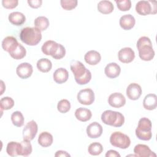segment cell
<instances>
[{
	"instance_id": "1",
	"label": "cell",
	"mask_w": 157,
	"mask_h": 157,
	"mask_svg": "<svg viewBox=\"0 0 157 157\" xmlns=\"http://www.w3.org/2000/svg\"><path fill=\"white\" fill-rule=\"evenodd\" d=\"M70 67L74 75L75 80L78 85H85L91 80V73L82 62L73 60L71 63Z\"/></svg>"
},
{
	"instance_id": "2",
	"label": "cell",
	"mask_w": 157,
	"mask_h": 157,
	"mask_svg": "<svg viewBox=\"0 0 157 157\" xmlns=\"http://www.w3.org/2000/svg\"><path fill=\"white\" fill-rule=\"evenodd\" d=\"M136 46L139 51V56L142 60L148 61L153 59L155 53L149 37H140L137 42Z\"/></svg>"
},
{
	"instance_id": "3",
	"label": "cell",
	"mask_w": 157,
	"mask_h": 157,
	"mask_svg": "<svg viewBox=\"0 0 157 157\" xmlns=\"http://www.w3.org/2000/svg\"><path fill=\"white\" fill-rule=\"evenodd\" d=\"M20 39L28 45H36L42 39L41 31L36 27L23 28L20 31Z\"/></svg>"
},
{
	"instance_id": "4",
	"label": "cell",
	"mask_w": 157,
	"mask_h": 157,
	"mask_svg": "<svg viewBox=\"0 0 157 157\" xmlns=\"http://www.w3.org/2000/svg\"><path fill=\"white\" fill-rule=\"evenodd\" d=\"M101 120L107 125L118 128L121 127L124 124V117L123 115L119 112L107 110L102 113Z\"/></svg>"
},
{
	"instance_id": "5",
	"label": "cell",
	"mask_w": 157,
	"mask_h": 157,
	"mask_svg": "<svg viewBox=\"0 0 157 157\" xmlns=\"http://www.w3.org/2000/svg\"><path fill=\"white\" fill-rule=\"evenodd\" d=\"M152 124L150 120L146 117L141 118L139 122L135 132L137 137L142 140H149L152 137Z\"/></svg>"
},
{
	"instance_id": "6",
	"label": "cell",
	"mask_w": 157,
	"mask_h": 157,
	"mask_svg": "<svg viewBox=\"0 0 157 157\" xmlns=\"http://www.w3.org/2000/svg\"><path fill=\"white\" fill-rule=\"evenodd\" d=\"M110 142L112 145L115 147L121 149H126L131 144V140L126 134L120 131H115L111 134Z\"/></svg>"
},
{
	"instance_id": "7",
	"label": "cell",
	"mask_w": 157,
	"mask_h": 157,
	"mask_svg": "<svg viewBox=\"0 0 157 157\" xmlns=\"http://www.w3.org/2000/svg\"><path fill=\"white\" fill-rule=\"evenodd\" d=\"M156 9V2L155 1H139L136 5V12L143 16L155 14Z\"/></svg>"
},
{
	"instance_id": "8",
	"label": "cell",
	"mask_w": 157,
	"mask_h": 157,
	"mask_svg": "<svg viewBox=\"0 0 157 157\" xmlns=\"http://www.w3.org/2000/svg\"><path fill=\"white\" fill-rule=\"evenodd\" d=\"M77 98L81 104L89 105L94 101V93L91 88H85L79 91Z\"/></svg>"
},
{
	"instance_id": "9",
	"label": "cell",
	"mask_w": 157,
	"mask_h": 157,
	"mask_svg": "<svg viewBox=\"0 0 157 157\" xmlns=\"http://www.w3.org/2000/svg\"><path fill=\"white\" fill-rule=\"evenodd\" d=\"M38 131V126L34 120L28 121L23 129V137L24 140H32L36 137Z\"/></svg>"
},
{
	"instance_id": "10",
	"label": "cell",
	"mask_w": 157,
	"mask_h": 157,
	"mask_svg": "<svg viewBox=\"0 0 157 157\" xmlns=\"http://www.w3.org/2000/svg\"><path fill=\"white\" fill-rule=\"evenodd\" d=\"M33 72V68L31 64L28 63H22L20 64L16 69L17 75L22 79H26L31 76Z\"/></svg>"
},
{
	"instance_id": "11",
	"label": "cell",
	"mask_w": 157,
	"mask_h": 157,
	"mask_svg": "<svg viewBox=\"0 0 157 157\" xmlns=\"http://www.w3.org/2000/svg\"><path fill=\"white\" fill-rule=\"evenodd\" d=\"M118 58L123 63H129L135 58V53L130 47H124L120 49L118 53Z\"/></svg>"
},
{
	"instance_id": "12",
	"label": "cell",
	"mask_w": 157,
	"mask_h": 157,
	"mask_svg": "<svg viewBox=\"0 0 157 157\" xmlns=\"http://www.w3.org/2000/svg\"><path fill=\"white\" fill-rule=\"evenodd\" d=\"M108 103L113 107L120 108L126 104V98L120 93H113L109 96Z\"/></svg>"
},
{
	"instance_id": "13",
	"label": "cell",
	"mask_w": 157,
	"mask_h": 157,
	"mask_svg": "<svg viewBox=\"0 0 157 157\" xmlns=\"http://www.w3.org/2000/svg\"><path fill=\"white\" fill-rule=\"evenodd\" d=\"M126 95L128 98L132 101L137 100L142 94V88L141 86L136 83H130L126 88Z\"/></svg>"
},
{
	"instance_id": "14",
	"label": "cell",
	"mask_w": 157,
	"mask_h": 157,
	"mask_svg": "<svg viewBox=\"0 0 157 157\" xmlns=\"http://www.w3.org/2000/svg\"><path fill=\"white\" fill-rule=\"evenodd\" d=\"M87 136L91 139H96L99 137L103 131L102 126L101 124L96 121L90 123L86 128Z\"/></svg>"
},
{
	"instance_id": "15",
	"label": "cell",
	"mask_w": 157,
	"mask_h": 157,
	"mask_svg": "<svg viewBox=\"0 0 157 157\" xmlns=\"http://www.w3.org/2000/svg\"><path fill=\"white\" fill-rule=\"evenodd\" d=\"M19 43L17 39L13 36H7L2 41V47L4 50L9 54L12 53L17 48Z\"/></svg>"
},
{
	"instance_id": "16",
	"label": "cell",
	"mask_w": 157,
	"mask_h": 157,
	"mask_svg": "<svg viewBox=\"0 0 157 157\" xmlns=\"http://www.w3.org/2000/svg\"><path fill=\"white\" fill-rule=\"evenodd\" d=\"M134 153L136 156L140 157H155L156 156L148 146L144 144L136 145L134 148Z\"/></svg>"
},
{
	"instance_id": "17",
	"label": "cell",
	"mask_w": 157,
	"mask_h": 157,
	"mask_svg": "<svg viewBox=\"0 0 157 157\" xmlns=\"http://www.w3.org/2000/svg\"><path fill=\"white\" fill-rule=\"evenodd\" d=\"M59 44L56 43L55 41L49 40L44 43L41 47L42 52L46 55H51L52 57L55 55Z\"/></svg>"
},
{
	"instance_id": "18",
	"label": "cell",
	"mask_w": 157,
	"mask_h": 157,
	"mask_svg": "<svg viewBox=\"0 0 157 157\" xmlns=\"http://www.w3.org/2000/svg\"><path fill=\"white\" fill-rule=\"evenodd\" d=\"M104 72L107 77L110 78H115L119 76L121 72V68L116 63H110L105 66Z\"/></svg>"
},
{
	"instance_id": "19",
	"label": "cell",
	"mask_w": 157,
	"mask_h": 157,
	"mask_svg": "<svg viewBox=\"0 0 157 157\" xmlns=\"http://www.w3.org/2000/svg\"><path fill=\"white\" fill-rule=\"evenodd\" d=\"M120 26L124 30H130L135 25L136 20L131 14H126L121 16L119 21Z\"/></svg>"
},
{
	"instance_id": "20",
	"label": "cell",
	"mask_w": 157,
	"mask_h": 157,
	"mask_svg": "<svg viewBox=\"0 0 157 157\" xmlns=\"http://www.w3.org/2000/svg\"><path fill=\"white\" fill-rule=\"evenodd\" d=\"M84 59L85 62L90 65H96L100 62L101 56V54L96 50H90L85 55Z\"/></svg>"
},
{
	"instance_id": "21",
	"label": "cell",
	"mask_w": 157,
	"mask_h": 157,
	"mask_svg": "<svg viewBox=\"0 0 157 157\" xmlns=\"http://www.w3.org/2000/svg\"><path fill=\"white\" fill-rule=\"evenodd\" d=\"M53 78L56 83H63L66 82L69 78L68 71L65 68L59 67L54 72Z\"/></svg>"
},
{
	"instance_id": "22",
	"label": "cell",
	"mask_w": 157,
	"mask_h": 157,
	"mask_svg": "<svg viewBox=\"0 0 157 157\" xmlns=\"http://www.w3.org/2000/svg\"><path fill=\"white\" fill-rule=\"evenodd\" d=\"M6 152L10 156H21V143L12 141L7 144Z\"/></svg>"
},
{
	"instance_id": "23",
	"label": "cell",
	"mask_w": 157,
	"mask_h": 157,
	"mask_svg": "<svg viewBox=\"0 0 157 157\" xmlns=\"http://www.w3.org/2000/svg\"><path fill=\"white\" fill-rule=\"evenodd\" d=\"M143 106L146 110H152L156 108L157 97L155 94H148L146 95L143 101Z\"/></svg>"
},
{
	"instance_id": "24",
	"label": "cell",
	"mask_w": 157,
	"mask_h": 157,
	"mask_svg": "<svg viewBox=\"0 0 157 157\" xmlns=\"http://www.w3.org/2000/svg\"><path fill=\"white\" fill-rule=\"evenodd\" d=\"M75 118L82 122H85L90 120L92 117V113L88 109L84 107H80L75 111Z\"/></svg>"
},
{
	"instance_id": "25",
	"label": "cell",
	"mask_w": 157,
	"mask_h": 157,
	"mask_svg": "<svg viewBox=\"0 0 157 157\" xmlns=\"http://www.w3.org/2000/svg\"><path fill=\"white\" fill-rule=\"evenodd\" d=\"M8 19L10 23L15 26H21L26 21L25 15L20 12H13L9 15Z\"/></svg>"
},
{
	"instance_id": "26",
	"label": "cell",
	"mask_w": 157,
	"mask_h": 157,
	"mask_svg": "<svg viewBox=\"0 0 157 157\" xmlns=\"http://www.w3.org/2000/svg\"><path fill=\"white\" fill-rule=\"evenodd\" d=\"M37 141L39 144L42 147H48L52 144L53 137L50 132L44 131L39 134Z\"/></svg>"
},
{
	"instance_id": "27",
	"label": "cell",
	"mask_w": 157,
	"mask_h": 157,
	"mask_svg": "<svg viewBox=\"0 0 157 157\" xmlns=\"http://www.w3.org/2000/svg\"><path fill=\"white\" fill-rule=\"evenodd\" d=\"M97 8L99 12L103 14H109L113 12L114 6L111 1L103 0L98 2Z\"/></svg>"
},
{
	"instance_id": "28",
	"label": "cell",
	"mask_w": 157,
	"mask_h": 157,
	"mask_svg": "<svg viewBox=\"0 0 157 157\" xmlns=\"http://www.w3.org/2000/svg\"><path fill=\"white\" fill-rule=\"evenodd\" d=\"M37 67L42 72H48L52 69V63L48 58H41L37 62Z\"/></svg>"
},
{
	"instance_id": "29",
	"label": "cell",
	"mask_w": 157,
	"mask_h": 157,
	"mask_svg": "<svg viewBox=\"0 0 157 157\" xmlns=\"http://www.w3.org/2000/svg\"><path fill=\"white\" fill-rule=\"evenodd\" d=\"M50 25L48 19L44 16L37 17L34 20V25L35 27L38 28L39 30L45 31L47 29Z\"/></svg>"
},
{
	"instance_id": "30",
	"label": "cell",
	"mask_w": 157,
	"mask_h": 157,
	"mask_svg": "<svg viewBox=\"0 0 157 157\" xmlns=\"http://www.w3.org/2000/svg\"><path fill=\"white\" fill-rule=\"evenodd\" d=\"M24 117L20 111L13 112L11 115V121L13 124L17 127H21L24 124Z\"/></svg>"
},
{
	"instance_id": "31",
	"label": "cell",
	"mask_w": 157,
	"mask_h": 157,
	"mask_svg": "<svg viewBox=\"0 0 157 157\" xmlns=\"http://www.w3.org/2000/svg\"><path fill=\"white\" fill-rule=\"evenodd\" d=\"M103 151V147L101 144L95 142L91 143L88 148V151L91 155L97 156L100 155Z\"/></svg>"
},
{
	"instance_id": "32",
	"label": "cell",
	"mask_w": 157,
	"mask_h": 157,
	"mask_svg": "<svg viewBox=\"0 0 157 157\" xmlns=\"http://www.w3.org/2000/svg\"><path fill=\"white\" fill-rule=\"evenodd\" d=\"M26 54V50L25 48L20 44H18L17 48L12 53L9 55L10 56L15 59H21L23 58Z\"/></svg>"
},
{
	"instance_id": "33",
	"label": "cell",
	"mask_w": 157,
	"mask_h": 157,
	"mask_svg": "<svg viewBox=\"0 0 157 157\" xmlns=\"http://www.w3.org/2000/svg\"><path fill=\"white\" fill-rule=\"evenodd\" d=\"M14 105L13 99L8 96L2 98L0 100V107L1 109V113H2L3 110H9L12 109Z\"/></svg>"
},
{
	"instance_id": "34",
	"label": "cell",
	"mask_w": 157,
	"mask_h": 157,
	"mask_svg": "<svg viewBox=\"0 0 157 157\" xmlns=\"http://www.w3.org/2000/svg\"><path fill=\"white\" fill-rule=\"evenodd\" d=\"M58 110L62 113H65L69 112L71 109V103L70 102L66 99L60 100L57 104Z\"/></svg>"
},
{
	"instance_id": "35",
	"label": "cell",
	"mask_w": 157,
	"mask_h": 157,
	"mask_svg": "<svg viewBox=\"0 0 157 157\" xmlns=\"http://www.w3.org/2000/svg\"><path fill=\"white\" fill-rule=\"evenodd\" d=\"M20 143L21 145V156H28L30 155L33 150L30 141L23 139Z\"/></svg>"
},
{
	"instance_id": "36",
	"label": "cell",
	"mask_w": 157,
	"mask_h": 157,
	"mask_svg": "<svg viewBox=\"0 0 157 157\" xmlns=\"http://www.w3.org/2000/svg\"><path fill=\"white\" fill-rule=\"evenodd\" d=\"M77 0H61L60 4L63 9L66 10H71L77 6Z\"/></svg>"
},
{
	"instance_id": "37",
	"label": "cell",
	"mask_w": 157,
	"mask_h": 157,
	"mask_svg": "<svg viewBox=\"0 0 157 157\" xmlns=\"http://www.w3.org/2000/svg\"><path fill=\"white\" fill-rule=\"evenodd\" d=\"M118 9L121 11H128L131 7V1L130 0L115 1Z\"/></svg>"
},
{
	"instance_id": "38",
	"label": "cell",
	"mask_w": 157,
	"mask_h": 157,
	"mask_svg": "<svg viewBox=\"0 0 157 157\" xmlns=\"http://www.w3.org/2000/svg\"><path fill=\"white\" fill-rule=\"evenodd\" d=\"M2 6L7 9H12L15 8L18 4V1L17 0H2Z\"/></svg>"
},
{
	"instance_id": "39",
	"label": "cell",
	"mask_w": 157,
	"mask_h": 157,
	"mask_svg": "<svg viewBox=\"0 0 157 157\" xmlns=\"http://www.w3.org/2000/svg\"><path fill=\"white\" fill-rule=\"evenodd\" d=\"M28 4L29 6L34 9L39 8L41 6L42 1V0H28Z\"/></svg>"
},
{
	"instance_id": "40",
	"label": "cell",
	"mask_w": 157,
	"mask_h": 157,
	"mask_svg": "<svg viewBox=\"0 0 157 157\" xmlns=\"http://www.w3.org/2000/svg\"><path fill=\"white\" fill-rule=\"evenodd\" d=\"M105 156L106 157H120V155L117 151L113 150H108Z\"/></svg>"
},
{
	"instance_id": "41",
	"label": "cell",
	"mask_w": 157,
	"mask_h": 157,
	"mask_svg": "<svg viewBox=\"0 0 157 157\" xmlns=\"http://www.w3.org/2000/svg\"><path fill=\"white\" fill-rule=\"evenodd\" d=\"M55 157H59V156H71V155L66 151L63 150H58L56 152L55 154Z\"/></svg>"
},
{
	"instance_id": "42",
	"label": "cell",
	"mask_w": 157,
	"mask_h": 157,
	"mask_svg": "<svg viewBox=\"0 0 157 157\" xmlns=\"http://www.w3.org/2000/svg\"><path fill=\"white\" fill-rule=\"evenodd\" d=\"M1 91L0 93V95H2L3 94L4 91L6 90V86L4 83V82L2 80H1Z\"/></svg>"
}]
</instances>
